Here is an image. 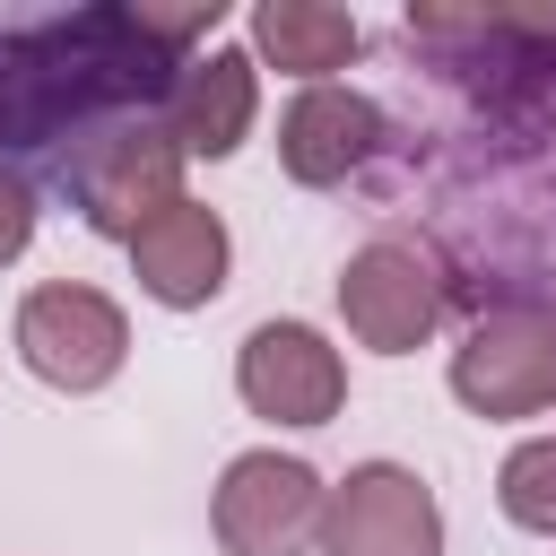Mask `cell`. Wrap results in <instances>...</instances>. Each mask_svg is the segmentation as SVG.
<instances>
[{
  "instance_id": "cell-1",
  "label": "cell",
  "mask_w": 556,
  "mask_h": 556,
  "mask_svg": "<svg viewBox=\"0 0 556 556\" xmlns=\"http://www.w3.org/2000/svg\"><path fill=\"white\" fill-rule=\"evenodd\" d=\"M174 43L148 26V9H78L52 26L0 35V148H26L96 104H130L174 87Z\"/></svg>"
},
{
  "instance_id": "cell-7",
  "label": "cell",
  "mask_w": 556,
  "mask_h": 556,
  "mask_svg": "<svg viewBox=\"0 0 556 556\" xmlns=\"http://www.w3.org/2000/svg\"><path fill=\"white\" fill-rule=\"evenodd\" d=\"M460 400L478 408H539L556 391V330L547 321H495L460 348Z\"/></svg>"
},
{
  "instance_id": "cell-10",
  "label": "cell",
  "mask_w": 556,
  "mask_h": 556,
  "mask_svg": "<svg viewBox=\"0 0 556 556\" xmlns=\"http://www.w3.org/2000/svg\"><path fill=\"white\" fill-rule=\"evenodd\" d=\"M252 122V61L243 52H208V61H182L174 78V156H226Z\"/></svg>"
},
{
  "instance_id": "cell-9",
  "label": "cell",
  "mask_w": 556,
  "mask_h": 556,
  "mask_svg": "<svg viewBox=\"0 0 556 556\" xmlns=\"http://www.w3.org/2000/svg\"><path fill=\"white\" fill-rule=\"evenodd\" d=\"M130 243H139V278H148L165 304H200V295H217V269H226V226H217L208 208L174 200V208H156Z\"/></svg>"
},
{
  "instance_id": "cell-14",
  "label": "cell",
  "mask_w": 556,
  "mask_h": 556,
  "mask_svg": "<svg viewBox=\"0 0 556 556\" xmlns=\"http://www.w3.org/2000/svg\"><path fill=\"white\" fill-rule=\"evenodd\" d=\"M17 243H26V191H9V182H0V261H9Z\"/></svg>"
},
{
  "instance_id": "cell-4",
  "label": "cell",
  "mask_w": 556,
  "mask_h": 556,
  "mask_svg": "<svg viewBox=\"0 0 556 556\" xmlns=\"http://www.w3.org/2000/svg\"><path fill=\"white\" fill-rule=\"evenodd\" d=\"M330 556H434V504L400 469H356L330 504Z\"/></svg>"
},
{
  "instance_id": "cell-3",
  "label": "cell",
  "mask_w": 556,
  "mask_h": 556,
  "mask_svg": "<svg viewBox=\"0 0 556 556\" xmlns=\"http://www.w3.org/2000/svg\"><path fill=\"white\" fill-rule=\"evenodd\" d=\"M243 400H252L261 417L321 426V417L339 408V356H330L313 330L269 321V330H252V348H243Z\"/></svg>"
},
{
  "instance_id": "cell-12",
  "label": "cell",
  "mask_w": 556,
  "mask_h": 556,
  "mask_svg": "<svg viewBox=\"0 0 556 556\" xmlns=\"http://www.w3.org/2000/svg\"><path fill=\"white\" fill-rule=\"evenodd\" d=\"M252 43L278 61V70H339L356 52V17L348 9H313V0H269L252 17Z\"/></svg>"
},
{
  "instance_id": "cell-5",
  "label": "cell",
  "mask_w": 556,
  "mask_h": 556,
  "mask_svg": "<svg viewBox=\"0 0 556 556\" xmlns=\"http://www.w3.org/2000/svg\"><path fill=\"white\" fill-rule=\"evenodd\" d=\"M217 530L243 556H287L313 530V469H295V460H235V478L217 495Z\"/></svg>"
},
{
  "instance_id": "cell-8",
  "label": "cell",
  "mask_w": 556,
  "mask_h": 556,
  "mask_svg": "<svg viewBox=\"0 0 556 556\" xmlns=\"http://www.w3.org/2000/svg\"><path fill=\"white\" fill-rule=\"evenodd\" d=\"M348 321L374 339V348H417V330L434 321V278L408 243H374L356 269H348Z\"/></svg>"
},
{
  "instance_id": "cell-11",
  "label": "cell",
  "mask_w": 556,
  "mask_h": 556,
  "mask_svg": "<svg viewBox=\"0 0 556 556\" xmlns=\"http://www.w3.org/2000/svg\"><path fill=\"white\" fill-rule=\"evenodd\" d=\"M374 104L365 96H348V87H313V96H295V113H287V174L295 182H339L365 148H374Z\"/></svg>"
},
{
  "instance_id": "cell-6",
  "label": "cell",
  "mask_w": 556,
  "mask_h": 556,
  "mask_svg": "<svg viewBox=\"0 0 556 556\" xmlns=\"http://www.w3.org/2000/svg\"><path fill=\"white\" fill-rule=\"evenodd\" d=\"M78 200L104 235H139L156 208H174V148L165 139H96L78 165Z\"/></svg>"
},
{
  "instance_id": "cell-13",
  "label": "cell",
  "mask_w": 556,
  "mask_h": 556,
  "mask_svg": "<svg viewBox=\"0 0 556 556\" xmlns=\"http://www.w3.org/2000/svg\"><path fill=\"white\" fill-rule=\"evenodd\" d=\"M504 504H513V521H530V530H556V443H530V452H513V469H504Z\"/></svg>"
},
{
  "instance_id": "cell-2",
  "label": "cell",
  "mask_w": 556,
  "mask_h": 556,
  "mask_svg": "<svg viewBox=\"0 0 556 556\" xmlns=\"http://www.w3.org/2000/svg\"><path fill=\"white\" fill-rule=\"evenodd\" d=\"M17 339H26V365L70 382V391H87V382H104L122 365V313L104 295H87V287H43L26 304V321H17Z\"/></svg>"
}]
</instances>
